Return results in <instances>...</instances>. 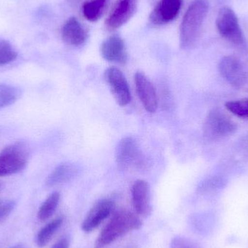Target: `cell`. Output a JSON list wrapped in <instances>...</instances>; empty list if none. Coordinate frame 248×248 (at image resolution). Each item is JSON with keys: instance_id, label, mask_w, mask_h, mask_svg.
<instances>
[{"instance_id": "9", "label": "cell", "mask_w": 248, "mask_h": 248, "mask_svg": "<svg viewBox=\"0 0 248 248\" xmlns=\"http://www.w3.org/2000/svg\"><path fill=\"white\" fill-rule=\"evenodd\" d=\"M114 202L103 199L96 202L90 210L81 224V230L86 233L92 232L107 219L114 210Z\"/></svg>"}, {"instance_id": "24", "label": "cell", "mask_w": 248, "mask_h": 248, "mask_svg": "<svg viewBox=\"0 0 248 248\" xmlns=\"http://www.w3.org/2000/svg\"><path fill=\"white\" fill-rule=\"evenodd\" d=\"M16 202L11 200H0V224L13 212Z\"/></svg>"}, {"instance_id": "2", "label": "cell", "mask_w": 248, "mask_h": 248, "mask_svg": "<svg viewBox=\"0 0 248 248\" xmlns=\"http://www.w3.org/2000/svg\"><path fill=\"white\" fill-rule=\"evenodd\" d=\"M208 7L209 4L207 0H194L188 7L180 26L182 49H190L198 42L208 13Z\"/></svg>"}, {"instance_id": "7", "label": "cell", "mask_w": 248, "mask_h": 248, "mask_svg": "<svg viewBox=\"0 0 248 248\" xmlns=\"http://www.w3.org/2000/svg\"><path fill=\"white\" fill-rule=\"evenodd\" d=\"M218 71L221 77L234 88H242L247 83V71L237 57H224L218 64Z\"/></svg>"}, {"instance_id": "6", "label": "cell", "mask_w": 248, "mask_h": 248, "mask_svg": "<svg viewBox=\"0 0 248 248\" xmlns=\"http://www.w3.org/2000/svg\"><path fill=\"white\" fill-rule=\"evenodd\" d=\"M117 164L122 169H142L145 164V157L140 150L138 143L133 137L122 139L116 147Z\"/></svg>"}, {"instance_id": "11", "label": "cell", "mask_w": 248, "mask_h": 248, "mask_svg": "<svg viewBox=\"0 0 248 248\" xmlns=\"http://www.w3.org/2000/svg\"><path fill=\"white\" fill-rule=\"evenodd\" d=\"M131 201L137 215L147 217L152 212L151 193L148 182L142 179L134 182L131 189Z\"/></svg>"}, {"instance_id": "21", "label": "cell", "mask_w": 248, "mask_h": 248, "mask_svg": "<svg viewBox=\"0 0 248 248\" xmlns=\"http://www.w3.org/2000/svg\"><path fill=\"white\" fill-rule=\"evenodd\" d=\"M225 107L237 117L248 119V98L228 102L226 103Z\"/></svg>"}, {"instance_id": "25", "label": "cell", "mask_w": 248, "mask_h": 248, "mask_svg": "<svg viewBox=\"0 0 248 248\" xmlns=\"http://www.w3.org/2000/svg\"><path fill=\"white\" fill-rule=\"evenodd\" d=\"M52 248H69V240L66 237H63L58 240Z\"/></svg>"}, {"instance_id": "18", "label": "cell", "mask_w": 248, "mask_h": 248, "mask_svg": "<svg viewBox=\"0 0 248 248\" xmlns=\"http://www.w3.org/2000/svg\"><path fill=\"white\" fill-rule=\"evenodd\" d=\"M63 222L62 217H58L49 221L38 233L36 237V244L38 247L44 248L52 240L55 233L61 228Z\"/></svg>"}, {"instance_id": "13", "label": "cell", "mask_w": 248, "mask_h": 248, "mask_svg": "<svg viewBox=\"0 0 248 248\" xmlns=\"http://www.w3.org/2000/svg\"><path fill=\"white\" fill-rule=\"evenodd\" d=\"M182 0H160L150 13V21L155 25H164L173 21L180 12Z\"/></svg>"}, {"instance_id": "20", "label": "cell", "mask_w": 248, "mask_h": 248, "mask_svg": "<svg viewBox=\"0 0 248 248\" xmlns=\"http://www.w3.org/2000/svg\"><path fill=\"white\" fill-rule=\"evenodd\" d=\"M22 96L18 87L8 84H0V109L14 104Z\"/></svg>"}, {"instance_id": "5", "label": "cell", "mask_w": 248, "mask_h": 248, "mask_svg": "<svg viewBox=\"0 0 248 248\" xmlns=\"http://www.w3.org/2000/svg\"><path fill=\"white\" fill-rule=\"evenodd\" d=\"M217 28L220 35L230 43L236 46H243L246 42L238 18L230 7H223L219 10L217 18Z\"/></svg>"}, {"instance_id": "4", "label": "cell", "mask_w": 248, "mask_h": 248, "mask_svg": "<svg viewBox=\"0 0 248 248\" xmlns=\"http://www.w3.org/2000/svg\"><path fill=\"white\" fill-rule=\"evenodd\" d=\"M237 129V125L230 116L218 109L211 110L204 122V135L210 140H219L232 135Z\"/></svg>"}, {"instance_id": "14", "label": "cell", "mask_w": 248, "mask_h": 248, "mask_svg": "<svg viewBox=\"0 0 248 248\" xmlns=\"http://www.w3.org/2000/svg\"><path fill=\"white\" fill-rule=\"evenodd\" d=\"M100 52L103 58L108 62L124 64L128 58L125 43L117 35L109 36L103 41Z\"/></svg>"}, {"instance_id": "8", "label": "cell", "mask_w": 248, "mask_h": 248, "mask_svg": "<svg viewBox=\"0 0 248 248\" xmlns=\"http://www.w3.org/2000/svg\"><path fill=\"white\" fill-rule=\"evenodd\" d=\"M105 78L116 103L120 106L129 104L131 100V92L123 73L119 68L110 67L105 71Z\"/></svg>"}, {"instance_id": "3", "label": "cell", "mask_w": 248, "mask_h": 248, "mask_svg": "<svg viewBox=\"0 0 248 248\" xmlns=\"http://www.w3.org/2000/svg\"><path fill=\"white\" fill-rule=\"evenodd\" d=\"M27 144L16 142L3 149L0 153V176H7L19 173L26 168L29 161Z\"/></svg>"}, {"instance_id": "23", "label": "cell", "mask_w": 248, "mask_h": 248, "mask_svg": "<svg viewBox=\"0 0 248 248\" xmlns=\"http://www.w3.org/2000/svg\"><path fill=\"white\" fill-rule=\"evenodd\" d=\"M170 248H201L195 242L185 237H175L172 239Z\"/></svg>"}, {"instance_id": "12", "label": "cell", "mask_w": 248, "mask_h": 248, "mask_svg": "<svg viewBox=\"0 0 248 248\" xmlns=\"http://www.w3.org/2000/svg\"><path fill=\"white\" fill-rule=\"evenodd\" d=\"M136 90L140 101L150 113H155L157 109V96L153 83L142 72H137L134 77Z\"/></svg>"}, {"instance_id": "17", "label": "cell", "mask_w": 248, "mask_h": 248, "mask_svg": "<svg viewBox=\"0 0 248 248\" xmlns=\"http://www.w3.org/2000/svg\"><path fill=\"white\" fill-rule=\"evenodd\" d=\"M108 0H89L82 5V14L90 22H96L102 17Z\"/></svg>"}, {"instance_id": "10", "label": "cell", "mask_w": 248, "mask_h": 248, "mask_svg": "<svg viewBox=\"0 0 248 248\" xmlns=\"http://www.w3.org/2000/svg\"><path fill=\"white\" fill-rule=\"evenodd\" d=\"M137 0H117L106 20V29L110 31L125 25L135 13Z\"/></svg>"}, {"instance_id": "15", "label": "cell", "mask_w": 248, "mask_h": 248, "mask_svg": "<svg viewBox=\"0 0 248 248\" xmlns=\"http://www.w3.org/2000/svg\"><path fill=\"white\" fill-rule=\"evenodd\" d=\"M62 41L71 46H80L87 42L89 33L75 17H71L64 23L61 30Z\"/></svg>"}, {"instance_id": "16", "label": "cell", "mask_w": 248, "mask_h": 248, "mask_svg": "<svg viewBox=\"0 0 248 248\" xmlns=\"http://www.w3.org/2000/svg\"><path fill=\"white\" fill-rule=\"evenodd\" d=\"M77 173V169L74 165L71 163H62L57 166L48 176L46 185L48 186H53L65 183L74 178Z\"/></svg>"}, {"instance_id": "19", "label": "cell", "mask_w": 248, "mask_h": 248, "mask_svg": "<svg viewBox=\"0 0 248 248\" xmlns=\"http://www.w3.org/2000/svg\"><path fill=\"white\" fill-rule=\"evenodd\" d=\"M60 198L61 195L58 192H52L47 197L38 211L37 217L39 221H46L53 216L59 205Z\"/></svg>"}, {"instance_id": "1", "label": "cell", "mask_w": 248, "mask_h": 248, "mask_svg": "<svg viewBox=\"0 0 248 248\" xmlns=\"http://www.w3.org/2000/svg\"><path fill=\"white\" fill-rule=\"evenodd\" d=\"M142 221L138 215L127 210H120L113 214L110 221L100 232L94 248H105L125 234L140 230Z\"/></svg>"}, {"instance_id": "22", "label": "cell", "mask_w": 248, "mask_h": 248, "mask_svg": "<svg viewBox=\"0 0 248 248\" xmlns=\"http://www.w3.org/2000/svg\"><path fill=\"white\" fill-rule=\"evenodd\" d=\"M17 54L10 42L0 39V65H7L17 58Z\"/></svg>"}, {"instance_id": "27", "label": "cell", "mask_w": 248, "mask_h": 248, "mask_svg": "<svg viewBox=\"0 0 248 248\" xmlns=\"http://www.w3.org/2000/svg\"><path fill=\"white\" fill-rule=\"evenodd\" d=\"M10 248H21V247H20V246H15Z\"/></svg>"}, {"instance_id": "26", "label": "cell", "mask_w": 248, "mask_h": 248, "mask_svg": "<svg viewBox=\"0 0 248 248\" xmlns=\"http://www.w3.org/2000/svg\"><path fill=\"white\" fill-rule=\"evenodd\" d=\"M4 183H3L2 182H1V181H0V192H1V191L3 190V189H4Z\"/></svg>"}]
</instances>
